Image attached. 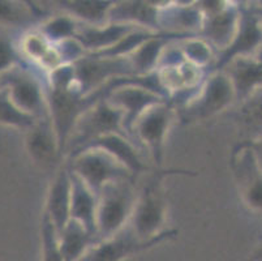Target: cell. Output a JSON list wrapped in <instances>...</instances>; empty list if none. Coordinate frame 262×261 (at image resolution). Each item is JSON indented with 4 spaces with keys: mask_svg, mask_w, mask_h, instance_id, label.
<instances>
[{
    "mask_svg": "<svg viewBox=\"0 0 262 261\" xmlns=\"http://www.w3.org/2000/svg\"><path fill=\"white\" fill-rule=\"evenodd\" d=\"M67 165L71 171L84 182L98 196L106 184L119 179H135L123 165L108 153L97 148L78 150L68 155Z\"/></svg>",
    "mask_w": 262,
    "mask_h": 261,
    "instance_id": "obj_5",
    "label": "cell"
},
{
    "mask_svg": "<svg viewBox=\"0 0 262 261\" xmlns=\"http://www.w3.org/2000/svg\"><path fill=\"white\" fill-rule=\"evenodd\" d=\"M162 4V3H161ZM159 4L158 28L162 33L199 35L204 23V14L197 2H173Z\"/></svg>",
    "mask_w": 262,
    "mask_h": 261,
    "instance_id": "obj_13",
    "label": "cell"
},
{
    "mask_svg": "<svg viewBox=\"0 0 262 261\" xmlns=\"http://www.w3.org/2000/svg\"><path fill=\"white\" fill-rule=\"evenodd\" d=\"M135 182V179L114 180L98 193L95 213L97 243L116 235L128 226L137 200Z\"/></svg>",
    "mask_w": 262,
    "mask_h": 261,
    "instance_id": "obj_2",
    "label": "cell"
},
{
    "mask_svg": "<svg viewBox=\"0 0 262 261\" xmlns=\"http://www.w3.org/2000/svg\"><path fill=\"white\" fill-rule=\"evenodd\" d=\"M137 29L142 28L120 23H106L103 25L80 24L73 38L80 43L86 54H97V52L111 49L125 35L135 32Z\"/></svg>",
    "mask_w": 262,
    "mask_h": 261,
    "instance_id": "obj_17",
    "label": "cell"
},
{
    "mask_svg": "<svg viewBox=\"0 0 262 261\" xmlns=\"http://www.w3.org/2000/svg\"><path fill=\"white\" fill-rule=\"evenodd\" d=\"M230 165L243 203L253 212L262 213V169L253 150L244 141L233 148Z\"/></svg>",
    "mask_w": 262,
    "mask_h": 261,
    "instance_id": "obj_12",
    "label": "cell"
},
{
    "mask_svg": "<svg viewBox=\"0 0 262 261\" xmlns=\"http://www.w3.org/2000/svg\"><path fill=\"white\" fill-rule=\"evenodd\" d=\"M42 261H66L59 247L58 233L52 222L43 214L42 217Z\"/></svg>",
    "mask_w": 262,
    "mask_h": 261,
    "instance_id": "obj_29",
    "label": "cell"
},
{
    "mask_svg": "<svg viewBox=\"0 0 262 261\" xmlns=\"http://www.w3.org/2000/svg\"><path fill=\"white\" fill-rule=\"evenodd\" d=\"M64 13L70 14L80 24L85 25H103L108 20L110 9L115 2L101 0H63L58 2Z\"/></svg>",
    "mask_w": 262,
    "mask_h": 261,
    "instance_id": "obj_22",
    "label": "cell"
},
{
    "mask_svg": "<svg viewBox=\"0 0 262 261\" xmlns=\"http://www.w3.org/2000/svg\"><path fill=\"white\" fill-rule=\"evenodd\" d=\"M75 83L73 89L81 95L98 92L114 78L136 76L128 57H106L85 55L72 63Z\"/></svg>",
    "mask_w": 262,
    "mask_h": 261,
    "instance_id": "obj_7",
    "label": "cell"
},
{
    "mask_svg": "<svg viewBox=\"0 0 262 261\" xmlns=\"http://www.w3.org/2000/svg\"><path fill=\"white\" fill-rule=\"evenodd\" d=\"M159 2H115L107 23L130 24L150 32H159Z\"/></svg>",
    "mask_w": 262,
    "mask_h": 261,
    "instance_id": "obj_19",
    "label": "cell"
},
{
    "mask_svg": "<svg viewBox=\"0 0 262 261\" xmlns=\"http://www.w3.org/2000/svg\"><path fill=\"white\" fill-rule=\"evenodd\" d=\"M25 147L33 161L43 166L60 159L59 141L50 114L35 119L33 126L26 129Z\"/></svg>",
    "mask_w": 262,
    "mask_h": 261,
    "instance_id": "obj_15",
    "label": "cell"
},
{
    "mask_svg": "<svg viewBox=\"0 0 262 261\" xmlns=\"http://www.w3.org/2000/svg\"><path fill=\"white\" fill-rule=\"evenodd\" d=\"M17 47L24 61L47 73L63 64L54 43L50 42L38 29L25 33Z\"/></svg>",
    "mask_w": 262,
    "mask_h": 261,
    "instance_id": "obj_18",
    "label": "cell"
},
{
    "mask_svg": "<svg viewBox=\"0 0 262 261\" xmlns=\"http://www.w3.org/2000/svg\"><path fill=\"white\" fill-rule=\"evenodd\" d=\"M171 175L197 176L199 172L184 169H154L153 174L137 192L133 214L128 226L142 240L161 235L167 215V200L163 180Z\"/></svg>",
    "mask_w": 262,
    "mask_h": 261,
    "instance_id": "obj_1",
    "label": "cell"
},
{
    "mask_svg": "<svg viewBox=\"0 0 262 261\" xmlns=\"http://www.w3.org/2000/svg\"><path fill=\"white\" fill-rule=\"evenodd\" d=\"M108 133L128 136L124 129L123 111L110 104L104 97L81 115L67 144L66 153L70 155L89 141Z\"/></svg>",
    "mask_w": 262,
    "mask_h": 261,
    "instance_id": "obj_6",
    "label": "cell"
},
{
    "mask_svg": "<svg viewBox=\"0 0 262 261\" xmlns=\"http://www.w3.org/2000/svg\"><path fill=\"white\" fill-rule=\"evenodd\" d=\"M71 172L67 165H61L47 192L43 214L52 222L56 233H61L71 221Z\"/></svg>",
    "mask_w": 262,
    "mask_h": 261,
    "instance_id": "obj_16",
    "label": "cell"
},
{
    "mask_svg": "<svg viewBox=\"0 0 262 261\" xmlns=\"http://www.w3.org/2000/svg\"><path fill=\"white\" fill-rule=\"evenodd\" d=\"M176 46L188 63L200 69H204L205 72H208L215 62L214 49L211 45L199 35L178 41Z\"/></svg>",
    "mask_w": 262,
    "mask_h": 261,
    "instance_id": "obj_24",
    "label": "cell"
},
{
    "mask_svg": "<svg viewBox=\"0 0 262 261\" xmlns=\"http://www.w3.org/2000/svg\"><path fill=\"white\" fill-rule=\"evenodd\" d=\"M176 118L175 107L164 101L147 109L133 126L132 137L147 149L156 169H163L166 137Z\"/></svg>",
    "mask_w": 262,
    "mask_h": 261,
    "instance_id": "obj_8",
    "label": "cell"
},
{
    "mask_svg": "<svg viewBox=\"0 0 262 261\" xmlns=\"http://www.w3.org/2000/svg\"><path fill=\"white\" fill-rule=\"evenodd\" d=\"M35 122V118L24 114L13 106L8 95L3 89H0V124L16 127V128L28 129Z\"/></svg>",
    "mask_w": 262,
    "mask_h": 261,
    "instance_id": "obj_28",
    "label": "cell"
},
{
    "mask_svg": "<svg viewBox=\"0 0 262 261\" xmlns=\"http://www.w3.org/2000/svg\"><path fill=\"white\" fill-rule=\"evenodd\" d=\"M262 47V21L251 6L240 4V18L235 37L227 49L219 52L206 73L222 72L237 57L256 56Z\"/></svg>",
    "mask_w": 262,
    "mask_h": 261,
    "instance_id": "obj_11",
    "label": "cell"
},
{
    "mask_svg": "<svg viewBox=\"0 0 262 261\" xmlns=\"http://www.w3.org/2000/svg\"><path fill=\"white\" fill-rule=\"evenodd\" d=\"M236 99L232 81L227 72L206 73L200 92L187 106L178 111L183 123L206 121L228 109Z\"/></svg>",
    "mask_w": 262,
    "mask_h": 261,
    "instance_id": "obj_4",
    "label": "cell"
},
{
    "mask_svg": "<svg viewBox=\"0 0 262 261\" xmlns=\"http://www.w3.org/2000/svg\"><path fill=\"white\" fill-rule=\"evenodd\" d=\"M227 75L232 81L237 101L262 89V61L258 56L237 57L230 64Z\"/></svg>",
    "mask_w": 262,
    "mask_h": 261,
    "instance_id": "obj_20",
    "label": "cell"
},
{
    "mask_svg": "<svg viewBox=\"0 0 262 261\" xmlns=\"http://www.w3.org/2000/svg\"><path fill=\"white\" fill-rule=\"evenodd\" d=\"M24 61L17 43L8 33L0 30V76Z\"/></svg>",
    "mask_w": 262,
    "mask_h": 261,
    "instance_id": "obj_30",
    "label": "cell"
},
{
    "mask_svg": "<svg viewBox=\"0 0 262 261\" xmlns=\"http://www.w3.org/2000/svg\"><path fill=\"white\" fill-rule=\"evenodd\" d=\"M204 23L199 37L208 41L214 50L222 52L227 49L237 30L240 6L232 2H197Z\"/></svg>",
    "mask_w": 262,
    "mask_h": 261,
    "instance_id": "obj_10",
    "label": "cell"
},
{
    "mask_svg": "<svg viewBox=\"0 0 262 261\" xmlns=\"http://www.w3.org/2000/svg\"><path fill=\"white\" fill-rule=\"evenodd\" d=\"M251 7H252V9H253V11L258 14V17L261 18V21H262V6L261 4H259V6H251Z\"/></svg>",
    "mask_w": 262,
    "mask_h": 261,
    "instance_id": "obj_33",
    "label": "cell"
},
{
    "mask_svg": "<svg viewBox=\"0 0 262 261\" xmlns=\"http://www.w3.org/2000/svg\"><path fill=\"white\" fill-rule=\"evenodd\" d=\"M251 258L253 261H262V243L259 244V246L256 248V250H254V252L252 253Z\"/></svg>",
    "mask_w": 262,
    "mask_h": 261,
    "instance_id": "obj_32",
    "label": "cell"
},
{
    "mask_svg": "<svg viewBox=\"0 0 262 261\" xmlns=\"http://www.w3.org/2000/svg\"><path fill=\"white\" fill-rule=\"evenodd\" d=\"M236 121L247 131L253 133V138L262 135V89L256 90L245 99L240 101Z\"/></svg>",
    "mask_w": 262,
    "mask_h": 261,
    "instance_id": "obj_25",
    "label": "cell"
},
{
    "mask_svg": "<svg viewBox=\"0 0 262 261\" xmlns=\"http://www.w3.org/2000/svg\"><path fill=\"white\" fill-rule=\"evenodd\" d=\"M88 148H97V149H102L106 153H108L111 157L115 158L119 164L123 165L136 179L142 172H149L154 170L142 161L139 149L136 148L133 141L125 135H120V133L103 135L101 137H97L94 140L89 141V143L85 144L84 147H81L76 152L88 149ZM73 153H71V154H73Z\"/></svg>",
    "mask_w": 262,
    "mask_h": 261,
    "instance_id": "obj_14",
    "label": "cell"
},
{
    "mask_svg": "<svg viewBox=\"0 0 262 261\" xmlns=\"http://www.w3.org/2000/svg\"><path fill=\"white\" fill-rule=\"evenodd\" d=\"M39 16L35 7L25 6L20 2L0 0V24L2 25H25Z\"/></svg>",
    "mask_w": 262,
    "mask_h": 261,
    "instance_id": "obj_27",
    "label": "cell"
},
{
    "mask_svg": "<svg viewBox=\"0 0 262 261\" xmlns=\"http://www.w3.org/2000/svg\"><path fill=\"white\" fill-rule=\"evenodd\" d=\"M58 238L59 247L66 261H78L92 246L97 243V238L75 219H71L67 224Z\"/></svg>",
    "mask_w": 262,
    "mask_h": 261,
    "instance_id": "obj_23",
    "label": "cell"
},
{
    "mask_svg": "<svg viewBox=\"0 0 262 261\" xmlns=\"http://www.w3.org/2000/svg\"><path fill=\"white\" fill-rule=\"evenodd\" d=\"M256 56H258L259 59H261V61H262V51H259V54H258V55H256Z\"/></svg>",
    "mask_w": 262,
    "mask_h": 261,
    "instance_id": "obj_34",
    "label": "cell"
},
{
    "mask_svg": "<svg viewBox=\"0 0 262 261\" xmlns=\"http://www.w3.org/2000/svg\"><path fill=\"white\" fill-rule=\"evenodd\" d=\"M40 73L38 67L23 61L0 76V89L13 106L35 119L49 115L47 81L45 83Z\"/></svg>",
    "mask_w": 262,
    "mask_h": 261,
    "instance_id": "obj_3",
    "label": "cell"
},
{
    "mask_svg": "<svg viewBox=\"0 0 262 261\" xmlns=\"http://www.w3.org/2000/svg\"><path fill=\"white\" fill-rule=\"evenodd\" d=\"M178 234L176 229H167L157 238L142 240L127 226L116 235L92 246L78 261H124L163 242L176 238Z\"/></svg>",
    "mask_w": 262,
    "mask_h": 261,
    "instance_id": "obj_9",
    "label": "cell"
},
{
    "mask_svg": "<svg viewBox=\"0 0 262 261\" xmlns=\"http://www.w3.org/2000/svg\"><path fill=\"white\" fill-rule=\"evenodd\" d=\"M244 144L253 150L257 161L262 169V135L257 136L256 138H251V140H244Z\"/></svg>",
    "mask_w": 262,
    "mask_h": 261,
    "instance_id": "obj_31",
    "label": "cell"
},
{
    "mask_svg": "<svg viewBox=\"0 0 262 261\" xmlns=\"http://www.w3.org/2000/svg\"><path fill=\"white\" fill-rule=\"evenodd\" d=\"M80 23L75 18L71 17L70 14L59 13L47 17L38 28L42 34L47 38L51 43L56 45L63 41L71 39L75 37Z\"/></svg>",
    "mask_w": 262,
    "mask_h": 261,
    "instance_id": "obj_26",
    "label": "cell"
},
{
    "mask_svg": "<svg viewBox=\"0 0 262 261\" xmlns=\"http://www.w3.org/2000/svg\"><path fill=\"white\" fill-rule=\"evenodd\" d=\"M71 172V219L81 224L90 234H95V213H97V195L81 180L76 174Z\"/></svg>",
    "mask_w": 262,
    "mask_h": 261,
    "instance_id": "obj_21",
    "label": "cell"
}]
</instances>
